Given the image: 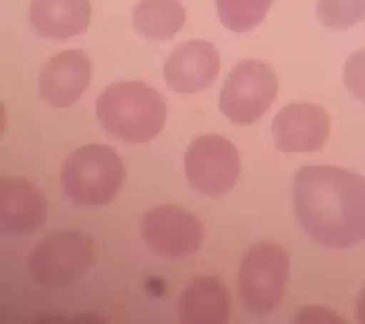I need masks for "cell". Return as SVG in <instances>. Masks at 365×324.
<instances>
[{"instance_id": "13", "label": "cell", "mask_w": 365, "mask_h": 324, "mask_svg": "<svg viewBox=\"0 0 365 324\" xmlns=\"http://www.w3.org/2000/svg\"><path fill=\"white\" fill-rule=\"evenodd\" d=\"M92 17L89 0H33L29 23L39 36L66 41L86 33Z\"/></svg>"}, {"instance_id": "15", "label": "cell", "mask_w": 365, "mask_h": 324, "mask_svg": "<svg viewBox=\"0 0 365 324\" xmlns=\"http://www.w3.org/2000/svg\"><path fill=\"white\" fill-rule=\"evenodd\" d=\"M186 13L178 0H140L135 7L133 23L150 41H166L185 26Z\"/></svg>"}, {"instance_id": "14", "label": "cell", "mask_w": 365, "mask_h": 324, "mask_svg": "<svg viewBox=\"0 0 365 324\" xmlns=\"http://www.w3.org/2000/svg\"><path fill=\"white\" fill-rule=\"evenodd\" d=\"M180 313L183 323H228L230 294L220 278L210 276L194 278L181 294Z\"/></svg>"}, {"instance_id": "10", "label": "cell", "mask_w": 365, "mask_h": 324, "mask_svg": "<svg viewBox=\"0 0 365 324\" xmlns=\"http://www.w3.org/2000/svg\"><path fill=\"white\" fill-rule=\"evenodd\" d=\"M92 73V62L83 50L58 53L40 71V97L51 108H69L90 86Z\"/></svg>"}, {"instance_id": "20", "label": "cell", "mask_w": 365, "mask_h": 324, "mask_svg": "<svg viewBox=\"0 0 365 324\" xmlns=\"http://www.w3.org/2000/svg\"><path fill=\"white\" fill-rule=\"evenodd\" d=\"M356 317L359 323L365 324V288L362 289L356 303Z\"/></svg>"}, {"instance_id": "19", "label": "cell", "mask_w": 365, "mask_h": 324, "mask_svg": "<svg viewBox=\"0 0 365 324\" xmlns=\"http://www.w3.org/2000/svg\"><path fill=\"white\" fill-rule=\"evenodd\" d=\"M298 323H344L343 318L331 310L324 308H305L297 318Z\"/></svg>"}, {"instance_id": "16", "label": "cell", "mask_w": 365, "mask_h": 324, "mask_svg": "<svg viewBox=\"0 0 365 324\" xmlns=\"http://www.w3.org/2000/svg\"><path fill=\"white\" fill-rule=\"evenodd\" d=\"M275 0H215L220 23L233 33H247L262 23Z\"/></svg>"}, {"instance_id": "18", "label": "cell", "mask_w": 365, "mask_h": 324, "mask_svg": "<svg viewBox=\"0 0 365 324\" xmlns=\"http://www.w3.org/2000/svg\"><path fill=\"white\" fill-rule=\"evenodd\" d=\"M343 81L354 99L365 103V48L348 58L344 68Z\"/></svg>"}, {"instance_id": "4", "label": "cell", "mask_w": 365, "mask_h": 324, "mask_svg": "<svg viewBox=\"0 0 365 324\" xmlns=\"http://www.w3.org/2000/svg\"><path fill=\"white\" fill-rule=\"evenodd\" d=\"M290 261L279 244L262 241L247 251L239 272V296L244 306L257 315L279 306L289 278Z\"/></svg>"}, {"instance_id": "17", "label": "cell", "mask_w": 365, "mask_h": 324, "mask_svg": "<svg viewBox=\"0 0 365 324\" xmlns=\"http://www.w3.org/2000/svg\"><path fill=\"white\" fill-rule=\"evenodd\" d=\"M317 16L326 28L345 31L365 21V0H318Z\"/></svg>"}, {"instance_id": "11", "label": "cell", "mask_w": 365, "mask_h": 324, "mask_svg": "<svg viewBox=\"0 0 365 324\" xmlns=\"http://www.w3.org/2000/svg\"><path fill=\"white\" fill-rule=\"evenodd\" d=\"M220 70V54L214 45L205 41H190L170 54L163 73L170 89L187 95L212 86Z\"/></svg>"}, {"instance_id": "1", "label": "cell", "mask_w": 365, "mask_h": 324, "mask_svg": "<svg viewBox=\"0 0 365 324\" xmlns=\"http://www.w3.org/2000/svg\"><path fill=\"white\" fill-rule=\"evenodd\" d=\"M293 208L309 237L329 249L365 240V177L333 166L300 169L293 180Z\"/></svg>"}, {"instance_id": "12", "label": "cell", "mask_w": 365, "mask_h": 324, "mask_svg": "<svg viewBox=\"0 0 365 324\" xmlns=\"http://www.w3.org/2000/svg\"><path fill=\"white\" fill-rule=\"evenodd\" d=\"M47 201L29 180L7 175L0 180V226L5 233L26 235L46 222Z\"/></svg>"}, {"instance_id": "7", "label": "cell", "mask_w": 365, "mask_h": 324, "mask_svg": "<svg viewBox=\"0 0 365 324\" xmlns=\"http://www.w3.org/2000/svg\"><path fill=\"white\" fill-rule=\"evenodd\" d=\"M185 166L192 187L210 197L230 192L241 172L236 146L217 135L194 140L186 151Z\"/></svg>"}, {"instance_id": "2", "label": "cell", "mask_w": 365, "mask_h": 324, "mask_svg": "<svg viewBox=\"0 0 365 324\" xmlns=\"http://www.w3.org/2000/svg\"><path fill=\"white\" fill-rule=\"evenodd\" d=\"M101 127L127 143L150 142L163 130L166 103L145 82L119 81L106 87L96 103Z\"/></svg>"}, {"instance_id": "8", "label": "cell", "mask_w": 365, "mask_h": 324, "mask_svg": "<svg viewBox=\"0 0 365 324\" xmlns=\"http://www.w3.org/2000/svg\"><path fill=\"white\" fill-rule=\"evenodd\" d=\"M141 236L156 254L178 259L199 251L204 230L200 220L187 209L175 204H162L143 216Z\"/></svg>"}, {"instance_id": "3", "label": "cell", "mask_w": 365, "mask_h": 324, "mask_svg": "<svg viewBox=\"0 0 365 324\" xmlns=\"http://www.w3.org/2000/svg\"><path fill=\"white\" fill-rule=\"evenodd\" d=\"M123 161L110 146L88 145L69 154L61 169V184L68 200L82 207L109 203L124 182Z\"/></svg>"}, {"instance_id": "5", "label": "cell", "mask_w": 365, "mask_h": 324, "mask_svg": "<svg viewBox=\"0 0 365 324\" xmlns=\"http://www.w3.org/2000/svg\"><path fill=\"white\" fill-rule=\"evenodd\" d=\"M279 82L267 63L247 60L232 68L220 92L221 113L232 123L252 125L260 120L278 97Z\"/></svg>"}, {"instance_id": "9", "label": "cell", "mask_w": 365, "mask_h": 324, "mask_svg": "<svg viewBox=\"0 0 365 324\" xmlns=\"http://www.w3.org/2000/svg\"><path fill=\"white\" fill-rule=\"evenodd\" d=\"M329 132V114L315 103H290L279 111L272 123L276 147L287 153L321 150Z\"/></svg>"}, {"instance_id": "6", "label": "cell", "mask_w": 365, "mask_h": 324, "mask_svg": "<svg viewBox=\"0 0 365 324\" xmlns=\"http://www.w3.org/2000/svg\"><path fill=\"white\" fill-rule=\"evenodd\" d=\"M94 257V243L77 229L58 231L45 237L29 259V273L36 283L65 288L78 281Z\"/></svg>"}]
</instances>
